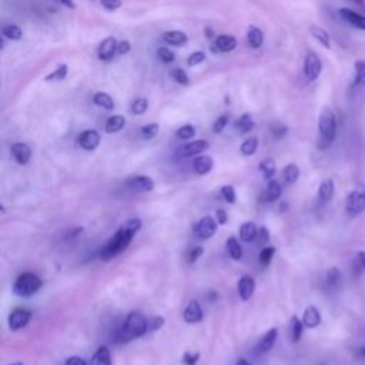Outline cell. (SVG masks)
<instances>
[{
  "instance_id": "obj_1",
  "label": "cell",
  "mask_w": 365,
  "mask_h": 365,
  "mask_svg": "<svg viewBox=\"0 0 365 365\" xmlns=\"http://www.w3.org/2000/svg\"><path fill=\"white\" fill-rule=\"evenodd\" d=\"M140 228H141V220L140 218H131L127 222H124L117 230V232L106 242V245L103 247V250L100 252V258L103 261H108V259L117 257L118 254H121L128 247L133 237L135 235V232Z\"/></svg>"
},
{
  "instance_id": "obj_2",
  "label": "cell",
  "mask_w": 365,
  "mask_h": 365,
  "mask_svg": "<svg viewBox=\"0 0 365 365\" xmlns=\"http://www.w3.org/2000/svg\"><path fill=\"white\" fill-rule=\"evenodd\" d=\"M148 332V321L144 318L141 312L133 311L127 315L123 327L118 329L115 335V342L127 344L135 338L143 336Z\"/></svg>"
},
{
  "instance_id": "obj_3",
  "label": "cell",
  "mask_w": 365,
  "mask_h": 365,
  "mask_svg": "<svg viewBox=\"0 0 365 365\" xmlns=\"http://www.w3.org/2000/svg\"><path fill=\"white\" fill-rule=\"evenodd\" d=\"M336 137V117L329 107H324L318 117V150H327L331 147Z\"/></svg>"
},
{
  "instance_id": "obj_4",
  "label": "cell",
  "mask_w": 365,
  "mask_h": 365,
  "mask_svg": "<svg viewBox=\"0 0 365 365\" xmlns=\"http://www.w3.org/2000/svg\"><path fill=\"white\" fill-rule=\"evenodd\" d=\"M43 282L40 277H37L33 272H24L17 277L14 285H13V292L19 297H30L36 294L41 288Z\"/></svg>"
},
{
  "instance_id": "obj_5",
  "label": "cell",
  "mask_w": 365,
  "mask_h": 365,
  "mask_svg": "<svg viewBox=\"0 0 365 365\" xmlns=\"http://www.w3.org/2000/svg\"><path fill=\"white\" fill-rule=\"evenodd\" d=\"M365 210V185H356L346 197L345 211L349 217H356Z\"/></svg>"
},
{
  "instance_id": "obj_6",
  "label": "cell",
  "mask_w": 365,
  "mask_h": 365,
  "mask_svg": "<svg viewBox=\"0 0 365 365\" xmlns=\"http://www.w3.org/2000/svg\"><path fill=\"white\" fill-rule=\"evenodd\" d=\"M365 88V60L358 58L354 63V71L349 83V93L358 94Z\"/></svg>"
},
{
  "instance_id": "obj_7",
  "label": "cell",
  "mask_w": 365,
  "mask_h": 365,
  "mask_svg": "<svg viewBox=\"0 0 365 365\" xmlns=\"http://www.w3.org/2000/svg\"><path fill=\"white\" fill-rule=\"evenodd\" d=\"M322 71V63L317 53L308 51L304 58V76L308 81H315Z\"/></svg>"
},
{
  "instance_id": "obj_8",
  "label": "cell",
  "mask_w": 365,
  "mask_h": 365,
  "mask_svg": "<svg viewBox=\"0 0 365 365\" xmlns=\"http://www.w3.org/2000/svg\"><path fill=\"white\" fill-rule=\"evenodd\" d=\"M217 224H218L217 220H214L211 215H205L198 222H195V225L192 227V231L198 238L208 240L215 234Z\"/></svg>"
},
{
  "instance_id": "obj_9",
  "label": "cell",
  "mask_w": 365,
  "mask_h": 365,
  "mask_svg": "<svg viewBox=\"0 0 365 365\" xmlns=\"http://www.w3.org/2000/svg\"><path fill=\"white\" fill-rule=\"evenodd\" d=\"M338 16L342 21H345L351 27L365 31V14L355 11L352 9H348V7H341L338 10Z\"/></svg>"
},
{
  "instance_id": "obj_10",
  "label": "cell",
  "mask_w": 365,
  "mask_h": 365,
  "mask_svg": "<svg viewBox=\"0 0 365 365\" xmlns=\"http://www.w3.org/2000/svg\"><path fill=\"white\" fill-rule=\"evenodd\" d=\"M31 318V312L24 308H17L9 315V328L11 331H19L24 328Z\"/></svg>"
},
{
  "instance_id": "obj_11",
  "label": "cell",
  "mask_w": 365,
  "mask_h": 365,
  "mask_svg": "<svg viewBox=\"0 0 365 365\" xmlns=\"http://www.w3.org/2000/svg\"><path fill=\"white\" fill-rule=\"evenodd\" d=\"M77 143L80 144L81 148H84L87 151L96 150L100 144V134L96 130H84L78 134Z\"/></svg>"
},
{
  "instance_id": "obj_12",
  "label": "cell",
  "mask_w": 365,
  "mask_h": 365,
  "mask_svg": "<svg viewBox=\"0 0 365 365\" xmlns=\"http://www.w3.org/2000/svg\"><path fill=\"white\" fill-rule=\"evenodd\" d=\"M117 46H118V43H117V40H115L114 37L110 36V37L104 38V40L100 43L98 50H97L98 58H100V60H104V61L111 60V58L114 57L115 51H117Z\"/></svg>"
},
{
  "instance_id": "obj_13",
  "label": "cell",
  "mask_w": 365,
  "mask_h": 365,
  "mask_svg": "<svg viewBox=\"0 0 365 365\" xmlns=\"http://www.w3.org/2000/svg\"><path fill=\"white\" fill-rule=\"evenodd\" d=\"M238 295L242 301H248L255 291V281L251 275H242L237 284Z\"/></svg>"
},
{
  "instance_id": "obj_14",
  "label": "cell",
  "mask_w": 365,
  "mask_h": 365,
  "mask_svg": "<svg viewBox=\"0 0 365 365\" xmlns=\"http://www.w3.org/2000/svg\"><path fill=\"white\" fill-rule=\"evenodd\" d=\"M282 188L277 180H269L265 191L258 197V202H272L281 197Z\"/></svg>"
},
{
  "instance_id": "obj_15",
  "label": "cell",
  "mask_w": 365,
  "mask_h": 365,
  "mask_svg": "<svg viewBox=\"0 0 365 365\" xmlns=\"http://www.w3.org/2000/svg\"><path fill=\"white\" fill-rule=\"evenodd\" d=\"M208 147H210L208 141H205V140H194V141L187 143L185 145H182L180 148V154L182 157H194V155L205 151Z\"/></svg>"
},
{
  "instance_id": "obj_16",
  "label": "cell",
  "mask_w": 365,
  "mask_h": 365,
  "mask_svg": "<svg viewBox=\"0 0 365 365\" xmlns=\"http://www.w3.org/2000/svg\"><path fill=\"white\" fill-rule=\"evenodd\" d=\"M10 150H11V155L16 160L17 164L24 165V164L29 163V160L31 157V150H30V147L27 144H24V143H14Z\"/></svg>"
},
{
  "instance_id": "obj_17",
  "label": "cell",
  "mask_w": 365,
  "mask_h": 365,
  "mask_svg": "<svg viewBox=\"0 0 365 365\" xmlns=\"http://www.w3.org/2000/svg\"><path fill=\"white\" fill-rule=\"evenodd\" d=\"M128 185L138 192H148L154 190V181L147 175H135L128 181Z\"/></svg>"
},
{
  "instance_id": "obj_18",
  "label": "cell",
  "mask_w": 365,
  "mask_h": 365,
  "mask_svg": "<svg viewBox=\"0 0 365 365\" xmlns=\"http://www.w3.org/2000/svg\"><path fill=\"white\" fill-rule=\"evenodd\" d=\"M182 317H184V321L188 324L200 322L202 319V309H201L200 304L195 299L190 301V304L187 305V308L182 312Z\"/></svg>"
},
{
  "instance_id": "obj_19",
  "label": "cell",
  "mask_w": 365,
  "mask_h": 365,
  "mask_svg": "<svg viewBox=\"0 0 365 365\" xmlns=\"http://www.w3.org/2000/svg\"><path fill=\"white\" fill-rule=\"evenodd\" d=\"M302 322H304V327L307 328H317L321 324V314L318 308L314 305L307 307L302 314Z\"/></svg>"
},
{
  "instance_id": "obj_20",
  "label": "cell",
  "mask_w": 365,
  "mask_h": 365,
  "mask_svg": "<svg viewBox=\"0 0 365 365\" xmlns=\"http://www.w3.org/2000/svg\"><path fill=\"white\" fill-rule=\"evenodd\" d=\"M214 167V161L210 155H200L197 158H194L192 163V168L198 175H204L208 174Z\"/></svg>"
},
{
  "instance_id": "obj_21",
  "label": "cell",
  "mask_w": 365,
  "mask_h": 365,
  "mask_svg": "<svg viewBox=\"0 0 365 365\" xmlns=\"http://www.w3.org/2000/svg\"><path fill=\"white\" fill-rule=\"evenodd\" d=\"M163 40L167 43V44H171V46H182L188 41V37L184 31H180V30H168V31H164L163 33Z\"/></svg>"
},
{
  "instance_id": "obj_22",
  "label": "cell",
  "mask_w": 365,
  "mask_h": 365,
  "mask_svg": "<svg viewBox=\"0 0 365 365\" xmlns=\"http://www.w3.org/2000/svg\"><path fill=\"white\" fill-rule=\"evenodd\" d=\"M88 365H111V354L110 349L104 345L98 346L97 351L93 354Z\"/></svg>"
},
{
  "instance_id": "obj_23",
  "label": "cell",
  "mask_w": 365,
  "mask_h": 365,
  "mask_svg": "<svg viewBox=\"0 0 365 365\" xmlns=\"http://www.w3.org/2000/svg\"><path fill=\"white\" fill-rule=\"evenodd\" d=\"M277 335H278V329L277 328H271L259 341L258 344V352L259 354H265L268 351H271V348L274 346L275 341H277Z\"/></svg>"
},
{
  "instance_id": "obj_24",
  "label": "cell",
  "mask_w": 365,
  "mask_h": 365,
  "mask_svg": "<svg viewBox=\"0 0 365 365\" xmlns=\"http://www.w3.org/2000/svg\"><path fill=\"white\" fill-rule=\"evenodd\" d=\"M215 47H217L218 51L228 53V51H232L237 47V40H235L234 36L221 34L215 38Z\"/></svg>"
},
{
  "instance_id": "obj_25",
  "label": "cell",
  "mask_w": 365,
  "mask_h": 365,
  "mask_svg": "<svg viewBox=\"0 0 365 365\" xmlns=\"http://www.w3.org/2000/svg\"><path fill=\"white\" fill-rule=\"evenodd\" d=\"M334 191H335V185H334V181L331 178L328 180H324L319 187H318V200L321 202H328L332 195H334Z\"/></svg>"
},
{
  "instance_id": "obj_26",
  "label": "cell",
  "mask_w": 365,
  "mask_h": 365,
  "mask_svg": "<svg viewBox=\"0 0 365 365\" xmlns=\"http://www.w3.org/2000/svg\"><path fill=\"white\" fill-rule=\"evenodd\" d=\"M309 31H311V36L325 48H329L331 47V37L328 34V31L319 26H311L309 27Z\"/></svg>"
},
{
  "instance_id": "obj_27",
  "label": "cell",
  "mask_w": 365,
  "mask_h": 365,
  "mask_svg": "<svg viewBox=\"0 0 365 365\" xmlns=\"http://www.w3.org/2000/svg\"><path fill=\"white\" fill-rule=\"evenodd\" d=\"M247 41L252 48H259L264 43L262 31L255 26H250L248 31H247Z\"/></svg>"
},
{
  "instance_id": "obj_28",
  "label": "cell",
  "mask_w": 365,
  "mask_h": 365,
  "mask_svg": "<svg viewBox=\"0 0 365 365\" xmlns=\"http://www.w3.org/2000/svg\"><path fill=\"white\" fill-rule=\"evenodd\" d=\"M339 284H341V272H339V269L336 267L329 268L327 271V274H325V287L328 289L334 291V289H336L339 287Z\"/></svg>"
},
{
  "instance_id": "obj_29",
  "label": "cell",
  "mask_w": 365,
  "mask_h": 365,
  "mask_svg": "<svg viewBox=\"0 0 365 365\" xmlns=\"http://www.w3.org/2000/svg\"><path fill=\"white\" fill-rule=\"evenodd\" d=\"M257 232H258V230H257L255 224L251 222V221H247V222H244V224L240 227V238H241L244 242H250V241L255 240Z\"/></svg>"
},
{
  "instance_id": "obj_30",
  "label": "cell",
  "mask_w": 365,
  "mask_h": 365,
  "mask_svg": "<svg viewBox=\"0 0 365 365\" xmlns=\"http://www.w3.org/2000/svg\"><path fill=\"white\" fill-rule=\"evenodd\" d=\"M125 125V118L120 114H114L111 115L107 123H106V133L108 134H113V133H117L120 131L123 127Z\"/></svg>"
},
{
  "instance_id": "obj_31",
  "label": "cell",
  "mask_w": 365,
  "mask_h": 365,
  "mask_svg": "<svg viewBox=\"0 0 365 365\" xmlns=\"http://www.w3.org/2000/svg\"><path fill=\"white\" fill-rule=\"evenodd\" d=\"M302 331H304V322L302 319H299L298 317H292L291 318V324H289V335H291V341L292 342H298L302 336Z\"/></svg>"
},
{
  "instance_id": "obj_32",
  "label": "cell",
  "mask_w": 365,
  "mask_h": 365,
  "mask_svg": "<svg viewBox=\"0 0 365 365\" xmlns=\"http://www.w3.org/2000/svg\"><path fill=\"white\" fill-rule=\"evenodd\" d=\"M235 128L241 133V134H247L254 128V120L251 117V114L245 113L242 114L237 121H235Z\"/></svg>"
},
{
  "instance_id": "obj_33",
  "label": "cell",
  "mask_w": 365,
  "mask_h": 365,
  "mask_svg": "<svg viewBox=\"0 0 365 365\" xmlns=\"http://www.w3.org/2000/svg\"><path fill=\"white\" fill-rule=\"evenodd\" d=\"M299 177V168L297 164H288L282 168V178L287 184H294Z\"/></svg>"
},
{
  "instance_id": "obj_34",
  "label": "cell",
  "mask_w": 365,
  "mask_h": 365,
  "mask_svg": "<svg viewBox=\"0 0 365 365\" xmlns=\"http://www.w3.org/2000/svg\"><path fill=\"white\" fill-rule=\"evenodd\" d=\"M227 251H228L230 257L235 261L241 259V257H242V248H241V245H240V242L235 237H230L227 240Z\"/></svg>"
},
{
  "instance_id": "obj_35",
  "label": "cell",
  "mask_w": 365,
  "mask_h": 365,
  "mask_svg": "<svg viewBox=\"0 0 365 365\" xmlns=\"http://www.w3.org/2000/svg\"><path fill=\"white\" fill-rule=\"evenodd\" d=\"M93 101L96 106L104 108V110H113L114 108V101L107 93H96L93 97Z\"/></svg>"
},
{
  "instance_id": "obj_36",
  "label": "cell",
  "mask_w": 365,
  "mask_h": 365,
  "mask_svg": "<svg viewBox=\"0 0 365 365\" xmlns=\"http://www.w3.org/2000/svg\"><path fill=\"white\" fill-rule=\"evenodd\" d=\"M352 274L355 277L365 272V251H358L352 259Z\"/></svg>"
},
{
  "instance_id": "obj_37",
  "label": "cell",
  "mask_w": 365,
  "mask_h": 365,
  "mask_svg": "<svg viewBox=\"0 0 365 365\" xmlns=\"http://www.w3.org/2000/svg\"><path fill=\"white\" fill-rule=\"evenodd\" d=\"M1 34L4 38H9V40H20L23 36V31L16 24H7L1 29Z\"/></svg>"
},
{
  "instance_id": "obj_38",
  "label": "cell",
  "mask_w": 365,
  "mask_h": 365,
  "mask_svg": "<svg viewBox=\"0 0 365 365\" xmlns=\"http://www.w3.org/2000/svg\"><path fill=\"white\" fill-rule=\"evenodd\" d=\"M67 71H68L67 64H60V66H57L50 74H47V76L44 77V80H46V81H61V80L66 78Z\"/></svg>"
},
{
  "instance_id": "obj_39",
  "label": "cell",
  "mask_w": 365,
  "mask_h": 365,
  "mask_svg": "<svg viewBox=\"0 0 365 365\" xmlns=\"http://www.w3.org/2000/svg\"><path fill=\"white\" fill-rule=\"evenodd\" d=\"M259 170L262 171V174L267 180H272V177L275 174V170H277L275 161L272 158H265L264 161L259 163Z\"/></svg>"
},
{
  "instance_id": "obj_40",
  "label": "cell",
  "mask_w": 365,
  "mask_h": 365,
  "mask_svg": "<svg viewBox=\"0 0 365 365\" xmlns=\"http://www.w3.org/2000/svg\"><path fill=\"white\" fill-rule=\"evenodd\" d=\"M257 147H258V140L257 137H250L247 138L242 144H241V153L244 155H252L255 151H257Z\"/></svg>"
},
{
  "instance_id": "obj_41",
  "label": "cell",
  "mask_w": 365,
  "mask_h": 365,
  "mask_svg": "<svg viewBox=\"0 0 365 365\" xmlns=\"http://www.w3.org/2000/svg\"><path fill=\"white\" fill-rule=\"evenodd\" d=\"M158 130H160V125L157 123L145 124L141 127V137L145 140H151L158 134Z\"/></svg>"
},
{
  "instance_id": "obj_42",
  "label": "cell",
  "mask_w": 365,
  "mask_h": 365,
  "mask_svg": "<svg viewBox=\"0 0 365 365\" xmlns=\"http://www.w3.org/2000/svg\"><path fill=\"white\" fill-rule=\"evenodd\" d=\"M147 108H148V101L145 98H143V97L134 100L133 104H131V113L135 114V115L144 114L147 111Z\"/></svg>"
},
{
  "instance_id": "obj_43",
  "label": "cell",
  "mask_w": 365,
  "mask_h": 365,
  "mask_svg": "<svg viewBox=\"0 0 365 365\" xmlns=\"http://www.w3.org/2000/svg\"><path fill=\"white\" fill-rule=\"evenodd\" d=\"M195 127L191 125V124H185L182 127H180L175 133V135L180 138V140H188V138H192L195 135Z\"/></svg>"
},
{
  "instance_id": "obj_44",
  "label": "cell",
  "mask_w": 365,
  "mask_h": 365,
  "mask_svg": "<svg viewBox=\"0 0 365 365\" xmlns=\"http://www.w3.org/2000/svg\"><path fill=\"white\" fill-rule=\"evenodd\" d=\"M274 254H275V248H274V247H264V248L259 251V262H261L264 267L269 265V262H271Z\"/></svg>"
},
{
  "instance_id": "obj_45",
  "label": "cell",
  "mask_w": 365,
  "mask_h": 365,
  "mask_svg": "<svg viewBox=\"0 0 365 365\" xmlns=\"http://www.w3.org/2000/svg\"><path fill=\"white\" fill-rule=\"evenodd\" d=\"M268 241H269V231L267 227H261L255 235V244H257V247L264 248V245H267Z\"/></svg>"
},
{
  "instance_id": "obj_46",
  "label": "cell",
  "mask_w": 365,
  "mask_h": 365,
  "mask_svg": "<svg viewBox=\"0 0 365 365\" xmlns=\"http://www.w3.org/2000/svg\"><path fill=\"white\" fill-rule=\"evenodd\" d=\"M171 77L178 83V84H182V86H187L190 83V77L188 74L182 70V68H174L171 71Z\"/></svg>"
},
{
  "instance_id": "obj_47",
  "label": "cell",
  "mask_w": 365,
  "mask_h": 365,
  "mask_svg": "<svg viewBox=\"0 0 365 365\" xmlns=\"http://www.w3.org/2000/svg\"><path fill=\"white\" fill-rule=\"evenodd\" d=\"M221 195H222V198H224L227 202H230V204H234V202H235L237 195H235V190H234L232 185H222V187H221Z\"/></svg>"
},
{
  "instance_id": "obj_48",
  "label": "cell",
  "mask_w": 365,
  "mask_h": 365,
  "mask_svg": "<svg viewBox=\"0 0 365 365\" xmlns=\"http://www.w3.org/2000/svg\"><path fill=\"white\" fill-rule=\"evenodd\" d=\"M227 124H228V115H227V114H222V115H220V117L214 121V124H212V131H214L215 134H220V133H222V130L225 128Z\"/></svg>"
},
{
  "instance_id": "obj_49",
  "label": "cell",
  "mask_w": 365,
  "mask_h": 365,
  "mask_svg": "<svg viewBox=\"0 0 365 365\" xmlns=\"http://www.w3.org/2000/svg\"><path fill=\"white\" fill-rule=\"evenodd\" d=\"M205 60V53L204 51H194L192 54H190V57L187 58V64L190 67H194L200 63H202Z\"/></svg>"
},
{
  "instance_id": "obj_50",
  "label": "cell",
  "mask_w": 365,
  "mask_h": 365,
  "mask_svg": "<svg viewBox=\"0 0 365 365\" xmlns=\"http://www.w3.org/2000/svg\"><path fill=\"white\" fill-rule=\"evenodd\" d=\"M157 54H158V57H160L164 63H171V61H174V53H173L171 50H168L167 47L158 48Z\"/></svg>"
},
{
  "instance_id": "obj_51",
  "label": "cell",
  "mask_w": 365,
  "mask_h": 365,
  "mask_svg": "<svg viewBox=\"0 0 365 365\" xmlns=\"http://www.w3.org/2000/svg\"><path fill=\"white\" fill-rule=\"evenodd\" d=\"M100 4H101L106 10L114 11V10H117V9L121 7L123 1H121V0H100Z\"/></svg>"
},
{
  "instance_id": "obj_52",
  "label": "cell",
  "mask_w": 365,
  "mask_h": 365,
  "mask_svg": "<svg viewBox=\"0 0 365 365\" xmlns=\"http://www.w3.org/2000/svg\"><path fill=\"white\" fill-rule=\"evenodd\" d=\"M164 325V318L163 317H153L151 319H148V332L157 331Z\"/></svg>"
},
{
  "instance_id": "obj_53",
  "label": "cell",
  "mask_w": 365,
  "mask_h": 365,
  "mask_svg": "<svg viewBox=\"0 0 365 365\" xmlns=\"http://www.w3.org/2000/svg\"><path fill=\"white\" fill-rule=\"evenodd\" d=\"M198 358H200V354H198V352H195V354L185 352V354L182 355V362H184L185 365H195L197 361H198Z\"/></svg>"
},
{
  "instance_id": "obj_54",
  "label": "cell",
  "mask_w": 365,
  "mask_h": 365,
  "mask_svg": "<svg viewBox=\"0 0 365 365\" xmlns=\"http://www.w3.org/2000/svg\"><path fill=\"white\" fill-rule=\"evenodd\" d=\"M202 252H204V248H202V247H194V248L190 251V254H188V261H190V262H195V261L202 255Z\"/></svg>"
},
{
  "instance_id": "obj_55",
  "label": "cell",
  "mask_w": 365,
  "mask_h": 365,
  "mask_svg": "<svg viewBox=\"0 0 365 365\" xmlns=\"http://www.w3.org/2000/svg\"><path fill=\"white\" fill-rule=\"evenodd\" d=\"M64 365H87V362H86L81 356L74 355V356L67 358V359H66V362H64Z\"/></svg>"
},
{
  "instance_id": "obj_56",
  "label": "cell",
  "mask_w": 365,
  "mask_h": 365,
  "mask_svg": "<svg viewBox=\"0 0 365 365\" xmlns=\"http://www.w3.org/2000/svg\"><path fill=\"white\" fill-rule=\"evenodd\" d=\"M130 48H131L130 41L123 40V41H120V43H118V46H117V53H118V54H125V53H128V51H130Z\"/></svg>"
},
{
  "instance_id": "obj_57",
  "label": "cell",
  "mask_w": 365,
  "mask_h": 365,
  "mask_svg": "<svg viewBox=\"0 0 365 365\" xmlns=\"http://www.w3.org/2000/svg\"><path fill=\"white\" fill-rule=\"evenodd\" d=\"M215 218H217V222L220 224V225H224L225 222H227V212L222 210V208H220V210H217L215 211Z\"/></svg>"
},
{
  "instance_id": "obj_58",
  "label": "cell",
  "mask_w": 365,
  "mask_h": 365,
  "mask_svg": "<svg viewBox=\"0 0 365 365\" xmlns=\"http://www.w3.org/2000/svg\"><path fill=\"white\" fill-rule=\"evenodd\" d=\"M285 133H287V127H285V125H278V127L275 128V131H274V134H275L277 138L282 137Z\"/></svg>"
},
{
  "instance_id": "obj_59",
  "label": "cell",
  "mask_w": 365,
  "mask_h": 365,
  "mask_svg": "<svg viewBox=\"0 0 365 365\" xmlns=\"http://www.w3.org/2000/svg\"><path fill=\"white\" fill-rule=\"evenodd\" d=\"M66 7H68V9H76V4H74V1L73 0H60Z\"/></svg>"
},
{
  "instance_id": "obj_60",
  "label": "cell",
  "mask_w": 365,
  "mask_h": 365,
  "mask_svg": "<svg viewBox=\"0 0 365 365\" xmlns=\"http://www.w3.org/2000/svg\"><path fill=\"white\" fill-rule=\"evenodd\" d=\"M349 1H352L354 4H356V6L362 7V9H365V0H349Z\"/></svg>"
},
{
  "instance_id": "obj_61",
  "label": "cell",
  "mask_w": 365,
  "mask_h": 365,
  "mask_svg": "<svg viewBox=\"0 0 365 365\" xmlns=\"http://www.w3.org/2000/svg\"><path fill=\"white\" fill-rule=\"evenodd\" d=\"M235 365H251L245 358H240L238 361H237V364Z\"/></svg>"
},
{
  "instance_id": "obj_62",
  "label": "cell",
  "mask_w": 365,
  "mask_h": 365,
  "mask_svg": "<svg viewBox=\"0 0 365 365\" xmlns=\"http://www.w3.org/2000/svg\"><path fill=\"white\" fill-rule=\"evenodd\" d=\"M358 355L361 356V358H365V345L359 349V352H358Z\"/></svg>"
},
{
  "instance_id": "obj_63",
  "label": "cell",
  "mask_w": 365,
  "mask_h": 365,
  "mask_svg": "<svg viewBox=\"0 0 365 365\" xmlns=\"http://www.w3.org/2000/svg\"><path fill=\"white\" fill-rule=\"evenodd\" d=\"M7 365H24V364H21V362H13V364H7Z\"/></svg>"
}]
</instances>
